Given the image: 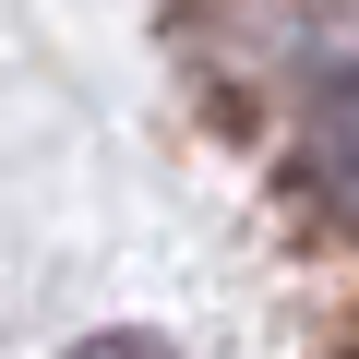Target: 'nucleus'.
<instances>
[{"instance_id":"1","label":"nucleus","mask_w":359,"mask_h":359,"mask_svg":"<svg viewBox=\"0 0 359 359\" xmlns=\"http://www.w3.org/2000/svg\"><path fill=\"white\" fill-rule=\"evenodd\" d=\"M299 156H311V192L359 228V72H335L323 96H311V132H299Z\"/></svg>"},{"instance_id":"2","label":"nucleus","mask_w":359,"mask_h":359,"mask_svg":"<svg viewBox=\"0 0 359 359\" xmlns=\"http://www.w3.org/2000/svg\"><path fill=\"white\" fill-rule=\"evenodd\" d=\"M72 359H168V347H156V335H84Z\"/></svg>"}]
</instances>
